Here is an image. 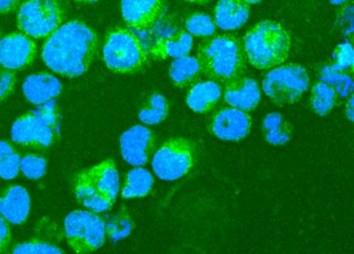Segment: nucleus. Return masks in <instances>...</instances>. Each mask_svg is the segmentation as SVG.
<instances>
[{
	"label": "nucleus",
	"mask_w": 354,
	"mask_h": 254,
	"mask_svg": "<svg viewBox=\"0 0 354 254\" xmlns=\"http://www.w3.org/2000/svg\"><path fill=\"white\" fill-rule=\"evenodd\" d=\"M24 0H0V14H10L19 10Z\"/></svg>",
	"instance_id": "37"
},
{
	"label": "nucleus",
	"mask_w": 354,
	"mask_h": 254,
	"mask_svg": "<svg viewBox=\"0 0 354 254\" xmlns=\"http://www.w3.org/2000/svg\"><path fill=\"white\" fill-rule=\"evenodd\" d=\"M223 95V90L218 81H199L189 87L187 92L186 103L192 111L205 115L218 106Z\"/></svg>",
	"instance_id": "18"
},
{
	"label": "nucleus",
	"mask_w": 354,
	"mask_h": 254,
	"mask_svg": "<svg viewBox=\"0 0 354 254\" xmlns=\"http://www.w3.org/2000/svg\"><path fill=\"white\" fill-rule=\"evenodd\" d=\"M12 253H64V250L55 243L42 237H35L26 242L19 243L12 250Z\"/></svg>",
	"instance_id": "31"
},
{
	"label": "nucleus",
	"mask_w": 354,
	"mask_h": 254,
	"mask_svg": "<svg viewBox=\"0 0 354 254\" xmlns=\"http://www.w3.org/2000/svg\"><path fill=\"white\" fill-rule=\"evenodd\" d=\"M154 177L149 170L140 166L129 170L122 189V199L144 198L151 193Z\"/></svg>",
	"instance_id": "23"
},
{
	"label": "nucleus",
	"mask_w": 354,
	"mask_h": 254,
	"mask_svg": "<svg viewBox=\"0 0 354 254\" xmlns=\"http://www.w3.org/2000/svg\"><path fill=\"white\" fill-rule=\"evenodd\" d=\"M60 0H24L17 10L19 31L32 39H47L65 21Z\"/></svg>",
	"instance_id": "7"
},
{
	"label": "nucleus",
	"mask_w": 354,
	"mask_h": 254,
	"mask_svg": "<svg viewBox=\"0 0 354 254\" xmlns=\"http://www.w3.org/2000/svg\"><path fill=\"white\" fill-rule=\"evenodd\" d=\"M334 58H335V61L332 66H330V68L337 70V72H348V74L353 72V48L348 41L339 44V47L336 48L334 51Z\"/></svg>",
	"instance_id": "32"
},
{
	"label": "nucleus",
	"mask_w": 354,
	"mask_h": 254,
	"mask_svg": "<svg viewBox=\"0 0 354 254\" xmlns=\"http://www.w3.org/2000/svg\"><path fill=\"white\" fill-rule=\"evenodd\" d=\"M0 41H1V35H0Z\"/></svg>",
	"instance_id": "44"
},
{
	"label": "nucleus",
	"mask_w": 354,
	"mask_h": 254,
	"mask_svg": "<svg viewBox=\"0 0 354 254\" xmlns=\"http://www.w3.org/2000/svg\"><path fill=\"white\" fill-rule=\"evenodd\" d=\"M169 112L170 104L168 99L165 95L154 92L149 94L140 106L138 118L144 124L156 126L168 118Z\"/></svg>",
	"instance_id": "24"
},
{
	"label": "nucleus",
	"mask_w": 354,
	"mask_h": 254,
	"mask_svg": "<svg viewBox=\"0 0 354 254\" xmlns=\"http://www.w3.org/2000/svg\"><path fill=\"white\" fill-rule=\"evenodd\" d=\"M339 99L335 90L325 81H319L313 86L310 94V108L316 115H330L337 106Z\"/></svg>",
	"instance_id": "26"
},
{
	"label": "nucleus",
	"mask_w": 354,
	"mask_h": 254,
	"mask_svg": "<svg viewBox=\"0 0 354 254\" xmlns=\"http://www.w3.org/2000/svg\"><path fill=\"white\" fill-rule=\"evenodd\" d=\"M62 90L59 79L48 72L30 75L23 83L25 99L35 106H41L57 99L62 94Z\"/></svg>",
	"instance_id": "16"
},
{
	"label": "nucleus",
	"mask_w": 354,
	"mask_h": 254,
	"mask_svg": "<svg viewBox=\"0 0 354 254\" xmlns=\"http://www.w3.org/2000/svg\"><path fill=\"white\" fill-rule=\"evenodd\" d=\"M14 153H16V149L14 148L12 144L0 140V159L8 157V156L12 155Z\"/></svg>",
	"instance_id": "38"
},
{
	"label": "nucleus",
	"mask_w": 354,
	"mask_h": 254,
	"mask_svg": "<svg viewBox=\"0 0 354 254\" xmlns=\"http://www.w3.org/2000/svg\"><path fill=\"white\" fill-rule=\"evenodd\" d=\"M19 163H21V156L17 152L8 157L0 159V177L3 180L10 181L19 177L21 172Z\"/></svg>",
	"instance_id": "33"
},
{
	"label": "nucleus",
	"mask_w": 354,
	"mask_h": 254,
	"mask_svg": "<svg viewBox=\"0 0 354 254\" xmlns=\"http://www.w3.org/2000/svg\"><path fill=\"white\" fill-rule=\"evenodd\" d=\"M120 10L128 26L145 31L161 19L165 12V0H122Z\"/></svg>",
	"instance_id": "13"
},
{
	"label": "nucleus",
	"mask_w": 354,
	"mask_h": 254,
	"mask_svg": "<svg viewBox=\"0 0 354 254\" xmlns=\"http://www.w3.org/2000/svg\"><path fill=\"white\" fill-rule=\"evenodd\" d=\"M12 242L10 223L0 215V253L6 252Z\"/></svg>",
	"instance_id": "36"
},
{
	"label": "nucleus",
	"mask_w": 354,
	"mask_h": 254,
	"mask_svg": "<svg viewBox=\"0 0 354 254\" xmlns=\"http://www.w3.org/2000/svg\"><path fill=\"white\" fill-rule=\"evenodd\" d=\"M102 55L106 67L115 74H137L149 61V50L143 41L126 28H113L106 32Z\"/></svg>",
	"instance_id": "5"
},
{
	"label": "nucleus",
	"mask_w": 354,
	"mask_h": 254,
	"mask_svg": "<svg viewBox=\"0 0 354 254\" xmlns=\"http://www.w3.org/2000/svg\"><path fill=\"white\" fill-rule=\"evenodd\" d=\"M16 74L0 65V102L10 97L16 86Z\"/></svg>",
	"instance_id": "34"
},
{
	"label": "nucleus",
	"mask_w": 354,
	"mask_h": 254,
	"mask_svg": "<svg viewBox=\"0 0 354 254\" xmlns=\"http://www.w3.org/2000/svg\"><path fill=\"white\" fill-rule=\"evenodd\" d=\"M196 58L203 75L218 83L241 76L247 65L243 42L230 35L207 37L199 44Z\"/></svg>",
	"instance_id": "3"
},
{
	"label": "nucleus",
	"mask_w": 354,
	"mask_h": 254,
	"mask_svg": "<svg viewBox=\"0 0 354 254\" xmlns=\"http://www.w3.org/2000/svg\"><path fill=\"white\" fill-rule=\"evenodd\" d=\"M66 240L76 253H91L106 243V222L97 213L75 211L64 223Z\"/></svg>",
	"instance_id": "9"
},
{
	"label": "nucleus",
	"mask_w": 354,
	"mask_h": 254,
	"mask_svg": "<svg viewBox=\"0 0 354 254\" xmlns=\"http://www.w3.org/2000/svg\"><path fill=\"white\" fill-rule=\"evenodd\" d=\"M222 97L229 106L245 112L252 111L261 102V88L256 79L241 75L225 83Z\"/></svg>",
	"instance_id": "14"
},
{
	"label": "nucleus",
	"mask_w": 354,
	"mask_h": 254,
	"mask_svg": "<svg viewBox=\"0 0 354 254\" xmlns=\"http://www.w3.org/2000/svg\"><path fill=\"white\" fill-rule=\"evenodd\" d=\"M21 172L30 180H39L47 172V159L37 153H28L21 157Z\"/></svg>",
	"instance_id": "30"
},
{
	"label": "nucleus",
	"mask_w": 354,
	"mask_h": 254,
	"mask_svg": "<svg viewBox=\"0 0 354 254\" xmlns=\"http://www.w3.org/2000/svg\"><path fill=\"white\" fill-rule=\"evenodd\" d=\"M320 78L322 81L335 90L339 99H348L353 90V79L351 75L348 72H337L330 68V66H324L320 69Z\"/></svg>",
	"instance_id": "27"
},
{
	"label": "nucleus",
	"mask_w": 354,
	"mask_h": 254,
	"mask_svg": "<svg viewBox=\"0 0 354 254\" xmlns=\"http://www.w3.org/2000/svg\"><path fill=\"white\" fill-rule=\"evenodd\" d=\"M134 228V220L124 207L106 222V234L112 242L127 237Z\"/></svg>",
	"instance_id": "28"
},
{
	"label": "nucleus",
	"mask_w": 354,
	"mask_h": 254,
	"mask_svg": "<svg viewBox=\"0 0 354 254\" xmlns=\"http://www.w3.org/2000/svg\"><path fill=\"white\" fill-rule=\"evenodd\" d=\"M289 32L275 21H261L250 28L243 39V52L248 63L261 69L282 65L291 51Z\"/></svg>",
	"instance_id": "2"
},
{
	"label": "nucleus",
	"mask_w": 354,
	"mask_h": 254,
	"mask_svg": "<svg viewBox=\"0 0 354 254\" xmlns=\"http://www.w3.org/2000/svg\"><path fill=\"white\" fill-rule=\"evenodd\" d=\"M186 3H195V5H205V3H209L211 0H183Z\"/></svg>",
	"instance_id": "40"
},
{
	"label": "nucleus",
	"mask_w": 354,
	"mask_h": 254,
	"mask_svg": "<svg viewBox=\"0 0 354 254\" xmlns=\"http://www.w3.org/2000/svg\"><path fill=\"white\" fill-rule=\"evenodd\" d=\"M207 129L213 136L225 141H240L248 136L252 129V118L248 112L224 106L212 115Z\"/></svg>",
	"instance_id": "10"
},
{
	"label": "nucleus",
	"mask_w": 354,
	"mask_h": 254,
	"mask_svg": "<svg viewBox=\"0 0 354 254\" xmlns=\"http://www.w3.org/2000/svg\"><path fill=\"white\" fill-rule=\"evenodd\" d=\"M97 32L80 19L69 21L44 41L41 57L51 72L75 78L84 75L99 53Z\"/></svg>",
	"instance_id": "1"
},
{
	"label": "nucleus",
	"mask_w": 354,
	"mask_h": 254,
	"mask_svg": "<svg viewBox=\"0 0 354 254\" xmlns=\"http://www.w3.org/2000/svg\"><path fill=\"white\" fill-rule=\"evenodd\" d=\"M31 211V198L22 186H8L0 191V215L12 225H22Z\"/></svg>",
	"instance_id": "15"
},
{
	"label": "nucleus",
	"mask_w": 354,
	"mask_h": 254,
	"mask_svg": "<svg viewBox=\"0 0 354 254\" xmlns=\"http://www.w3.org/2000/svg\"><path fill=\"white\" fill-rule=\"evenodd\" d=\"M352 10H353V6H352L351 3H345L344 8L341 12V15L345 19H339V28H342L343 33L350 35V37L353 33V21H352L353 12H352Z\"/></svg>",
	"instance_id": "35"
},
{
	"label": "nucleus",
	"mask_w": 354,
	"mask_h": 254,
	"mask_svg": "<svg viewBox=\"0 0 354 254\" xmlns=\"http://www.w3.org/2000/svg\"><path fill=\"white\" fill-rule=\"evenodd\" d=\"M197 157L198 149L195 141L185 137H172L153 154V170L161 180H179L193 170Z\"/></svg>",
	"instance_id": "6"
},
{
	"label": "nucleus",
	"mask_w": 354,
	"mask_h": 254,
	"mask_svg": "<svg viewBox=\"0 0 354 254\" xmlns=\"http://www.w3.org/2000/svg\"><path fill=\"white\" fill-rule=\"evenodd\" d=\"M169 75L176 86L186 88L201 81L203 72L198 59L196 57L185 56L171 62Z\"/></svg>",
	"instance_id": "22"
},
{
	"label": "nucleus",
	"mask_w": 354,
	"mask_h": 254,
	"mask_svg": "<svg viewBox=\"0 0 354 254\" xmlns=\"http://www.w3.org/2000/svg\"><path fill=\"white\" fill-rule=\"evenodd\" d=\"M59 108L49 101L16 119L12 126V143L28 149L44 150L55 145L60 136Z\"/></svg>",
	"instance_id": "4"
},
{
	"label": "nucleus",
	"mask_w": 354,
	"mask_h": 254,
	"mask_svg": "<svg viewBox=\"0 0 354 254\" xmlns=\"http://www.w3.org/2000/svg\"><path fill=\"white\" fill-rule=\"evenodd\" d=\"M73 193L75 198L83 207L90 209L94 213H103L109 211L115 202L106 198L102 193L97 191V188L91 182L85 170L78 172L73 177Z\"/></svg>",
	"instance_id": "21"
},
{
	"label": "nucleus",
	"mask_w": 354,
	"mask_h": 254,
	"mask_svg": "<svg viewBox=\"0 0 354 254\" xmlns=\"http://www.w3.org/2000/svg\"><path fill=\"white\" fill-rule=\"evenodd\" d=\"M263 133L268 144L273 146L286 145L291 139L292 130L281 113H268L263 121Z\"/></svg>",
	"instance_id": "25"
},
{
	"label": "nucleus",
	"mask_w": 354,
	"mask_h": 254,
	"mask_svg": "<svg viewBox=\"0 0 354 254\" xmlns=\"http://www.w3.org/2000/svg\"><path fill=\"white\" fill-rule=\"evenodd\" d=\"M185 28L192 37H211L216 32L214 19L203 12L188 16L185 21Z\"/></svg>",
	"instance_id": "29"
},
{
	"label": "nucleus",
	"mask_w": 354,
	"mask_h": 254,
	"mask_svg": "<svg viewBox=\"0 0 354 254\" xmlns=\"http://www.w3.org/2000/svg\"><path fill=\"white\" fill-rule=\"evenodd\" d=\"M74 1L80 3H97V1H99V0H74Z\"/></svg>",
	"instance_id": "42"
},
{
	"label": "nucleus",
	"mask_w": 354,
	"mask_h": 254,
	"mask_svg": "<svg viewBox=\"0 0 354 254\" xmlns=\"http://www.w3.org/2000/svg\"><path fill=\"white\" fill-rule=\"evenodd\" d=\"M156 149V136L149 128L136 124L120 137V153L124 162L133 166L149 163Z\"/></svg>",
	"instance_id": "12"
},
{
	"label": "nucleus",
	"mask_w": 354,
	"mask_h": 254,
	"mask_svg": "<svg viewBox=\"0 0 354 254\" xmlns=\"http://www.w3.org/2000/svg\"><path fill=\"white\" fill-rule=\"evenodd\" d=\"M85 172L97 191L112 202H115L120 191V179L115 161L108 158L92 168H86Z\"/></svg>",
	"instance_id": "19"
},
{
	"label": "nucleus",
	"mask_w": 354,
	"mask_h": 254,
	"mask_svg": "<svg viewBox=\"0 0 354 254\" xmlns=\"http://www.w3.org/2000/svg\"><path fill=\"white\" fill-rule=\"evenodd\" d=\"M310 85L305 67L291 63L270 69L263 79L265 95L277 106H290L304 97Z\"/></svg>",
	"instance_id": "8"
},
{
	"label": "nucleus",
	"mask_w": 354,
	"mask_h": 254,
	"mask_svg": "<svg viewBox=\"0 0 354 254\" xmlns=\"http://www.w3.org/2000/svg\"><path fill=\"white\" fill-rule=\"evenodd\" d=\"M250 15V5L243 0H218L214 10V23L223 31L243 28Z\"/></svg>",
	"instance_id": "20"
},
{
	"label": "nucleus",
	"mask_w": 354,
	"mask_h": 254,
	"mask_svg": "<svg viewBox=\"0 0 354 254\" xmlns=\"http://www.w3.org/2000/svg\"><path fill=\"white\" fill-rule=\"evenodd\" d=\"M353 95H350L348 97V102H346V106H345V115L350 121H353Z\"/></svg>",
	"instance_id": "39"
},
{
	"label": "nucleus",
	"mask_w": 354,
	"mask_h": 254,
	"mask_svg": "<svg viewBox=\"0 0 354 254\" xmlns=\"http://www.w3.org/2000/svg\"><path fill=\"white\" fill-rule=\"evenodd\" d=\"M351 0H330V3L335 6H339V5H345V3H350Z\"/></svg>",
	"instance_id": "41"
},
{
	"label": "nucleus",
	"mask_w": 354,
	"mask_h": 254,
	"mask_svg": "<svg viewBox=\"0 0 354 254\" xmlns=\"http://www.w3.org/2000/svg\"><path fill=\"white\" fill-rule=\"evenodd\" d=\"M35 39L23 32H12L0 41V65L12 72L26 69L37 59Z\"/></svg>",
	"instance_id": "11"
},
{
	"label": "nucleus",
	"mask_w": 354,
	"mask_h": 254,
	"mask_svg": "<svg viewBox=\"0 0 354 254\" xmlns=\"http://www.w3.org/2000/svg\"><path fill=\"white\" fill-rule=\"evenodd\" d=\"M243 1L249 3V5H255V3H261V0H243Z\"/></svg>",
	"instance_id": "43"
},
{
	"label": "nucleus",
	"mask_w": 354,
	"mask_h": 254,
	"mask_svg": "<svg viewBox=\"0 0 354 254\" xmlns=\"http://www.w3.org/2000/svg\"><path fill=\"white\" fill-rule=\"evenodd\" d=\"M193 44V37L188 32L178 30L167 37H159L149 48V55L156 60L178 59L188 56Z\"/></svg>",
	"instance_id": "17"
}]
</instances>
